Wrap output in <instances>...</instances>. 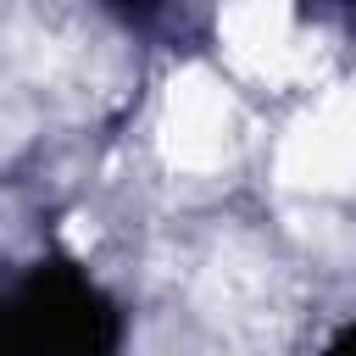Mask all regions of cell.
I'll return each instance as SVG.
<instances>
[{
	"label": "cell",
	"mask_w": 356,
	"mask_h": 356,
	"mask_svg": "<svg viewBox=\"0 0 356 356\" xmlns=\"http://www.w3.org/2000/svg\"><path fill=\"white\" fill-rule=\"evenodd\" d=\"M334 350H356V328H345V334L334 339Z\"/></svg>",
	"instance_id": "obj_3"
},
{
	"label": "cell",
	"mask_w": 356,
	"mask_h": 356,
	"mask_svg": "<svg viewBox=\"0 0 356 356\" xmlns=\"http://www.w3.org/2000/svg\"><path fill=\"white\" fill-rule=\"evenodd\" d=\"M334 6H356V0H334Z\"/></svg>",
	"instance_id": "obj_4"
},
{
	"label": "cell",
	"mask_w": 356,
	"mask_h": 356,
	"mask_svg": "<svg viewBox=\"0 0 356 356\" xmlns=\"http://www.w3.org/2000/svg\"><path fill=\"white\" fill-rule=\"evenodd\" d=\"M11 339L28 350H72V356H100L117 345V312L111 300L72 267H39L17 295H11Z\"/></svg>",
	"instance_id": "obj_1"
},
{
	"label": "cell",
	"mask_w": 356,
	"mask_h": 356,
	"mask_svg": "<svg viewBox=\"0 0 356 356\" xmlns=\"http://www.w3.org/2000/svg\"><path fill=\"white\" fill-rule=\"evenodd\" d=\"M117 17H128V22H145L150 11H156V0H106Z\"/></svg>",
	"instance_id": "obj_2"
}]
</instances>
